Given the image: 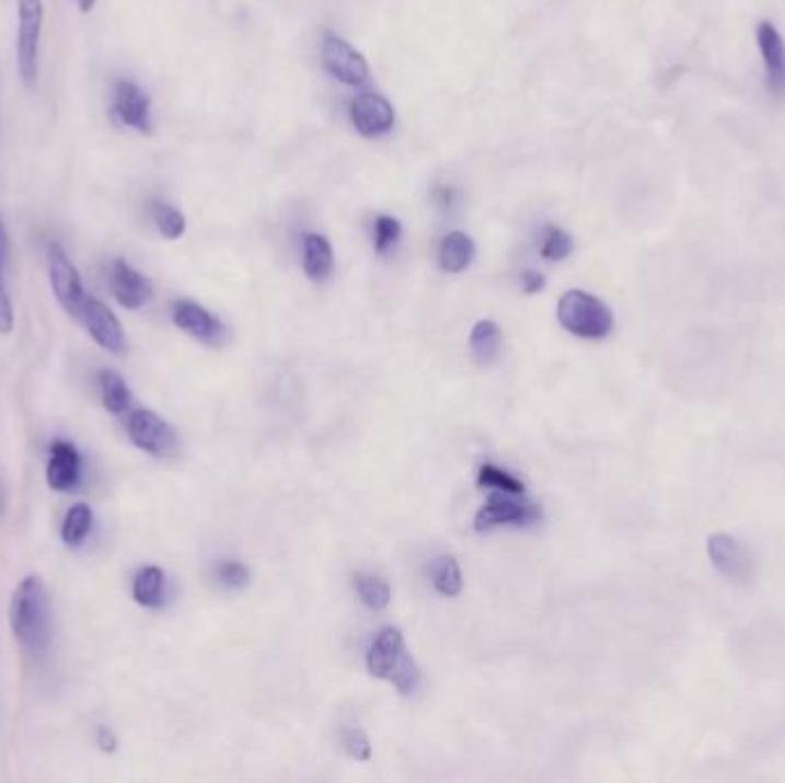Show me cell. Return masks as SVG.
<instances>
[{
  "label": "cell",
  "instance_id": "cell-20",
  "mask_svg": "<svg viewBox=\"0 0 785 783\" xmlns=\"http://www.w3.org/2000/svg\"><path fill=\"white\" fill-rule=\"evenodd\" d=\"M100 395H102L104 410L115 416H123L131 410L134 395L120 372H115L111 368L100 372Z\"/></svg>",
  "mask_w": 785,
  "mask_h": 783
},
{
  "label": "cell",
  "instance_id": "cell-36",
  "mask_svg": "<svg viewBox=\"0 0 785 783\" xmlns=\"http://www.w3.org/2000/svg\"><path fill=\"white\" fill-rule=\"evenodd\" d=\"M5 506H8V498H5L3 481H0V517H3V515H5Z\"/></svg>",
  "mask_w": 785,
  "mask_h": 783
},
{
  "label": "cell",
  "instance_id": "cell-10",
  "mask_svg": "<svg viewBox=\"0 0 785 783\" xmlns=\"http://www.w3.org/2000/svg\"><path fill=\"white\" fill-rule=\"evenodd\" d=\"M542 517L540 508L533 504H523V502H515V498H508L504 492L492 494L485 506L475 515V531H489L496 527L504 525H515V527H531Z\"/></svg>",
  "mask_w": 785,
  "mask_h": 783
},
{
  "label": "cell",
  "instance_id": "cell-21",
  "mask_svg": "<svg viewBox=\"0 0 785 783\" xmlns=\"http://www.w3.org/2000/svg\"><path fill=\"white\" fill-rule=\"evenodd\" d=\"M8 265H10V237L0 217V334H10L14 329V308L8 290Z\"/></svg>",
  "mask_w": 785,
  "mask_h": 783
},
{
  "label": "cell",
  "instance_id": "cell-27",
  "mask_svg": "<svg viewBox=\"0 0 785 783\" xmlns=\"http://www.w3.org/2000/svg\"><path fill=\"white\" fill-rule=\"evenodd\" d=\"M575 251V242L563 228L556 226H546L544 234H542V246H540V255L550 263H561V260L569 257Z\"/></svg>",
  "mask_w": 785,
  "mask_h": 783
},
{
  "label": "cell",
  "instance_id": "cell-12",
  "mask_svg": "<svg viewBox=\"0 0 785 783\" xmlns=\"http://www.w3.org/2000/svg\"><path fill=\"white\" fill-rule=\"evenodd\" d=\"M755 42L765 69V85L774 97H785V39L772 21L755 26Z\"/></svg>",
  "mask_w": 785,
  "mask_h": 783
},
{
  "label": "cell",
  "instance_id": "cell-3",
  "mask_svg": "<svg viewBox=\"0 0 785 783\" xmlns=\"http://www.w3.org/2000/svg\"><path fill=\"white\" fill-rule=\"evenodd\" d=\"M558 322L565 331L586 341H602L613 331L611 308L590 292L569 290L558 301Z\"/></svg>",
  "mask_w": 785,
  "mask_h": 783
},
{
  "label": "cell",
  "instance_id": "cell-11",
  "mask_svg": "<svg viewBox=\"0 0 785 783\" xmlns=\"http://www.w3.org/2000/svg\"><path fill=\"white\" fill-rule=\"evenodd\" d=\"M349 117L354 129L366 138H379L393 129L395 111L391 102L379 92L356 94L349 104Z\"/></svg>",
  "mask_w": 785,
  "mask_h": 783
},
{
  "label": "cell",
  "instance_id": "cell-13",
  "mask_svg": "<svg viewBox=\"0 0 785 783\" xmlns=\"http://www.w3.org/2000/svg\"><path fill=\"white\" fill-rule=\"evenodd\" d=\"M108 285L115 301L127 308V311H138V308L146 306L154 295L150 278L146 274L136 272L123 257H115L111 263Z\"/></svg>",
  "mask_w": 785,
  "mask_h": 783
},
{
  "label": "cell",
  "instance_id": "cell-17",
  "mask_svg": "<svg viewBox=\"0 0 785 783\" xmlns=\"http://www.w3.org/2000/svg\"><path fill=\"white\" fill-rule=\"evenodd\" d=\"M303 272L313 283H324L333 274V249L326 237L303 234Z\"/></svg>",
  "mask_w": 785,
  "mask_h": 783
},
{
  "label": "cell",
  "instance_id": "cell-8",
  "mask_svg": "<svg viewBox=\"0 0 785 783\" xmlns=\"http://www.w3.org/2000/svg\"><path fill=\"white\" fill-rule=\"evenodd\" d=\"M322 62L328 74L345 85H363L370 79V67L366 58L356 51L349 42L333 33L324 35Z\"/></svg>",
  "mask_w": 785,
  "mask_h": 783
},
{
  "label": "cell",
  "instance_id": "cell-22",
  "mask_svg": "<svg viewBox=\"0 0 785 783\" xmlns=\"http://www.w3.org/2000/svg\"><path fill=\"white\" fill-rule=\"evenodd\" d=\"M504 347L501 329L492 320H481L471 331V352L478 361L489 364L494 361Z\"/></svg>",
  "mask_w": 785,
  "mask_h": 783
},
{
  "label": "cell",
  "instance_id": "cell-31",
  "mask_svg": "<svg viewBox=\"0 0 785 783\" xmlns=\"http://www.w3.org/2000/svg\"><path fill=\"white\" fill-rule=\"evenodd\" d=\"M343 747L351 758H356V761H370V753H372L370 740L361 730L345 728L343 730Z\"/></svg>",
  "mask_w": 785,
  "mask_h": 783
},
{
  "label": "cell",
  "instance_id": "cell-34",
  "mask_svg": "<svg viewBox=\"0 0 785 783\" xmlns=\"http://www.w3.org/2000/svg\"><path fill=\"white\" fill-rule=\"evenodd\" d=\"M97 747L106 753H113L117 749V738L111 728H106V726L97 728Z\"/></svg>",
  "mask_w": 785,
  "mask_h": 783
},
{
  "label": "cell",
  "instance_id": "cell-33",
  "mask_svg": "<svg viewBox=\"0 0 785 783\" xmlns=\"http://www.w3.org/2000/svg\"><path fill=\"white\" fill-rule=\"evenodd\" d=\"M455 198H458V192H455L453 186H437V188H435V200H437V205L443 207V209L453 207V205H455Z\"/></svg>",
  "mask_w": 785,
  "mask_h": 783
},
{
  "label": "cell",
  "instance_id": "cell-7",
  "mask_svg": "<svg viewBox=\"0 0 785 783\" xmlns=\"http://www.w3.org/2000/svg\"><path fill=\"white\" fill-rule=\"evenodd\" d=\"M111 113L123 127L140 134H152V100L148 92L129 79H117L113 85Z\"/></svg>",
  "mask_w": 785,
  "mask_h": 783
},
{
  "label": "cell",
  "instance_id": "cell-2",
  "mask_svg": "<svg viewBox=\"0 0 785 783\" xmlns=\"http://www.w3.org/2000/svg\"><path fill=\"white\" fill-rule=\"evenodd\" d=\"M366 664L370 676L391 682L404 696H412L420 687V669L397 627H384L374 636Z\"/></svg>",
  "mask_w": 785,
  "mask_h": 783
},
{
  "label": "cell",
  "instance_id": "cell-18",
  "mask_svg": "<svg viewBox=\"0 0 785 783\" xmlns=\"http://www.w3.org/2000/svg\"><path fill=\"white\" fill-rule=\"evenodd\" d=\"M131 596L136 600V604L146 607V609H157L163 604L165 598V575L163 569L157 565H146L140 567L134 584H131Z\"/></svg>",
  "mask_w": 785,
  "mask_h": 783
},
{
  "label": "cell",
  "instance_id": "cell-30",
  "mask_svg": "<svg viewBox=\"0 0 785 783\" xmlns=\"http://www.w3.org/2000/svg\"><path fill=\"white\" fill-rule=\"evenodd\" d=\"M217 579L228 588L240 590V588H244L249 584L251 573H249V567L244 563H240V561H226V563H221L217 567Z\"/></svg>",
  "mask_w": 785,
  "mask_h": 783
},
{
  "label": "cell",
  "instance_id": "cell-4",
  "mask_svg": "<svg viewBox=\"0 0 785 783\" xmlns=\"http://www.w3.org/2000/svg\"><path fill=\"white\" fill-rule=\"evenodd\" d=\"M44 5L42 0H19V35H16V67L21 81L35 85L39 74V42H42Z\"/></svg>",
  "mask_w": 785,
  "mask_h": 783
},
{
  "label": "cell",
  "instance_id": "cell-23",
  "mask_svg": "<svg viewBox=\"0 0 785 783\" xmlns=\"http://www.w3.org/2000/svg\"><path fill=\"white\" fill-rule=\"evenodd\" d=\"M92 525H94L92 508L88 504H74L65 513L60 538L67 548H81L92 531Z\"/></svg>",
  "mask_w": 785,
  "mask_h": 783
},
{
  "label": "cell",
  "instance_id": "cell-16",
  "mask_svg": "<svg viewBox=\"0 0 785 783\" xmlns=\"http://www.w3.org/2000/svg\"><path fill=\"white\" fill-rule=\"evenodd\" d=\"M83 460L79 448L71 441H56L51 446L49 464H46V483L54 492H71L81 483Z\"/></svg>",
  "mask_w": 785,
  "mask_h": 783
},
{
  "label": "cell",
  "instance_id": "cell-19",
  "mask_svg": "<svg viewBox=\"0 0 785 783\" xmlns=\"http://www.w3.org/2000/svg\"><path fill=\"white\" fill-rule=\"evenodd\" d=\"M473 253H475V246H473L469 234L448 232L439 246V265L448 274H460L471 265Z\"/></svg>",
  "mask_w": 785,
  "mask_h": 783
},
{
  "label": "cell",
  "instance_id": "cell-29",
  "mask_svg": "<svg viewBox=\"0 0 785 783\" xmlns=\"http://www.w3.org/2000/svg\"><path fill=\"white\" fill-rule=\"evenodd\" d=\"M402 234V226L397 219L393 217H377L374 219V251L379 255H386L400 240Z\"/></svg>",
  "mask_w": 785,
  "mask_h": 783
},
{
  "label": "cell",
  "instance_id": "cell-15",
  "mask_svg": "<svg viewBox=\"0 0 785 783\" xmlns=\"http://www.w3.org/2000/svg\"><path fill=\"white\" fill-rule=\"evenodd\" d=\"M707 556L719 573L732 582H747L751 577V556L732 536H712L707 540Z\"/></svg>",
  "mask_w": 785,
  "mask_h": 783
},
{
  "label": "cell",
  "instance_id": "cell-24",
  "mask_svg": "<svg viewBox=\"0 0 785 783\" xmlns=\"http://www.w3.org/2000/svg\"><path fill=\"white\" fill-rule=\"evenodd\" d=\"M430 577L435 588L446 598H458L462 592V569L455 556H437L430 563Z\"/></svg>",
  "mask_w": 785,
  "mask_h": 783
},
{
  "label": "cell",
  "instance_id": "cell-9",
  "mask_svg": "<svg viewBox=\"0 0 785 783\" xmlns=\"http://www.w3.org/2000/svg\"><path fill=\"white\" fill-rule=\"evenodd\" d=\"M79 320L85 324L88 334L94 338V343L104 347L106 352L123 354L127 349V334L120 320H117L111 308L97 297L92 295L85 297Z\"/></svg>",
  "mask_w": 785,
  "mask_h": 783
},
{
  "label": "cell",
  "instance_id": "cell-1",
  "mask_svg": "<svg viewBox=\"0 0 785 783\" xmlns=\"http://www.w3.org/2000/svg\"><path fill=\"white\" fill-rule=\"evenodd\" d=\"M10 627L19 646L33 657H42L51 646L54 613L49 590L39 575L23 577L10 602Z\"/></svg>",
  "mask_w": 785,
  "mask_h": 783
},
{
  "label": "cell",
  "instance_id": "cell-32",
  "mask_svg": "<svg viewBox=\"0 0 785 783\" xmlns=\"http://www.w3.org/2000/svg\"><path fill=\"white\" fill-rule=\"evenodd\" d=\"M544 276L540 274V272H535V269H527V272H523L521 274V288H523V292H527V295H538V292H542L544 290Z\"/></svg>",
  "mask_w": 785,
  "mask_h": 783
},
{
  "label": "cell",
  "instance_id": "cell-25",
  "mask_svg": "<svg viewBox=\"0 0 785 783\" xmlns=\"http://www.w3.org/2000/svg\"><path fill=\"white\" fill-rule=\"evenodd\" d=\"M150 217H152V221H154V226H157V230H159V234L163 237V240L173 242V240H180V237L186 232L184 214L177 207L163 203L159 198L150 200Z\"/></svg>",
  "mask_w": 785,
  "mask_h": 783
},
{
  "label": "cell",
  "instance_id": "cell-28",
  "mask_svg": "<svg viewBox=\"0 0 785 783\" xmlns=\"http://www.w3.org/2000/svg\"><path fill=\"white\" fill-rule=\"evenodd\" d=\"M478 485L496 490V492H504V494H523V483L517 481L515 476H510L508 471L498 469L494 464H483L481 467Z\"/></svg>",
  "mask_w": 785,
  "mask_h": 783
},
{
  "label": "cell",
  "instance_id": "cell-14",
  "mask_svg": "<svg viewBox=\"0 0 785 783\" xmlns=\"http://www.w3.org/2000/svg\"><path fill=\"white\" fill-rule=\"evenodd\" d=\"M173 322L184 334L205 345H221L228 336L226 324L192 299H180L173 303Z\"/></svg>",
  "mask_w": 785,
  "mask_h": 783
},
{
  "label": "cell",
  "instance_id": "cell-5",
  "mask_svg": "<svg viewBox=\"0 0 785 783\" xmlns=\"http://www.w3.org/2000/svg\"><path fill=\"white\" fill-rule=\"evenodd\" d=\"M127 435L142 453L165 458L177 446V435L169 421H163L152 410H134L127 416Z\"/></svg>",
  "mask_w": 785,
  "mask_h": 783
},
{
  "label": "cell",
  "instance_id": "cell-6",
  "mask_svg": "<svg viewBox=\"0 0 785 783\" xmlns=\"http://www.w3.org/2000/svg\"><path fill=\"white\" fill-rule=\"evenodd\" d=\"M46 263H49V280L56 299L69 315L79 318L81 308L85 301V290L79 269L71 263L69 255L58 242H51L46 246Z\"/></svg>",
  "mask_w": 785,
  "mask_h": 783
},
{
  "label": "cell",
  "instance_id": "cell-35",
  "mask_svg": "<svg viewBox=\"0 0 785 783\" xmlns=\"http://www.w3.org/2000/svg\"><path fill=\"white\" fill-rule=\"evenodd\" d=\"M77 3H79V10L83 14H88V12H92V8H94V3H97V0H77Z\"/></svg>",
  "mask_w": 785,
  "mask_h": 783
},
{
  "label": "cell",
  "instance_id": "cell-26",
  "mask_svg": "<svg viewBox=\"0 0 785 783\" xmlns=\"http://www.w3.org/2000/svg\"><path fill=\"white\" fill-rule=\"evenodd\" d=\"M356 592H359L361 602L372 611H384L391 604V586L386 579L361 573L354 579Z\"/></svg>",
  "mask_w": 785,
  "mask_h": 783
}]
</instances>
